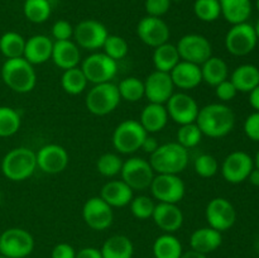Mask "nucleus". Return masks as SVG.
I'll list each match as a JSON object with an SVG mask.
<instances>
[{
  "label": "nucleus",
  "mask_w": 259,
  "mask_h": 258,
  "mask_svg": "<svg viewBox=\"0 0 259 258\" xmlns=\"http://www.w3.org/2000/svg\"><path fill=\"white\" fill-rule=\"evenodd\" d=\"M254 29H255V33H257V38H258V40H259V19H258L257 24H255Z\"/></svg>",
  "instance_id": "13d9d810"
},
{
  "label": "nucleus",
  "mask_w": 259,
  "mask_h": 258,
  "mask_svg": "<svg viewBox=\"0 0 259 258\" xmlns=\"http://www.w3.org/2000/svg\"><path fill=\"white\" fill-rule=\"evenodd\" d=\"M51 258H76V250L68 243H58L53 247Z\"/></svg>",
  "instance_id": "8fccbe9b"
},
{
  "label": "nucleus",
  "mask_w": 259,
  "mask_h": 258,
  "mask_svg": "<svg viewBox=\"0 0 259 258\" xmlns=\"http://www.w3.org/2000/svg\"><path fill=\"white\" fill-rule=\"evenodd\" d=\"M194 168L199 176L204 177V179H209V177L215 176L219 171V163L218 159L211 154H200L196 157L194 162Z\"/></svg>",
  "instance_id": "c03bdc74"
},
{
  "label": "nucleus",
  "mask_w": 259,
  "mask_h": 258,
  "mask_svg": "<svg viewBox=\"0 0 259 258\" xmlns=\"http://www.w3.org/2000/svg\"><path fill=\"white\" fill-rule=\"evenodd\" d=\"M249 104L255 111H259V85L249 93Z\"/></svg>",
  "instance_id": "864d4df0"
},
{
  "label": "nucleus",
  "mask_w": 259,
  "mask_h": 258,
  "mask_svg": "<svg viewBox=\"0 0 259 258\" xmlns=\"http://www.w3.org/2000/svg\"><path fill=\"white\" fill-rule=\"evenodd\" d=\"M100 197L111 207H123L131 204L133 190L123 180H113L101 187Z\"/></svg>",
  "instance_id": "393cba45"
},
{
  "label": "nucleus",
  "mask_w": 259,
  "mask_h": 258,
  "mask_svg": "<svg viewBox=\"0 0 259 258\" xmlns=\"http://www.w3.org/2000/svg\"><path fill=\"white\" fill-rule=\"evenodd\" d=\"M37 167L45 174L57 175L65 171L68 164V153L60 144H46L38 149Z\"/></svg>",
  "instance_id": "6ab92c4d"
},
{
  "label": "nucleus",
  "mask_w": 259,
  "mask_h": 258,
  "mask_svg": "<svg viewBox=\"0 0 259 258\" xmlns=\"http://www.w3.org/2000/svg\"><path fill=\"white\" fill-rule=\"evenodd\" d=\"M255 4H257V9H258V12H259V0H257V3H255Z\"/></svg>",
  "instance_id": "bf43d9fd"
},
{
  "label": "nucleus",
  "mask_w": 259,
  "mask_h": 258,
  "mask_svg": "<svg viewBox=\"0 0 259 258\" xmlns=\"http://www.w3.org/2000/svg\"><path fill=\"white\" fill-rule=\"evenodd\" d=\"M37 168L35 152L27 147H18L4 156L2 172L10 181H24L32 176Z\"/></svg>",
  "instance_id": "20e7f679"
},
{
  "label": "nucleus",
  "mask_w": 259,
  "mask_h": 258,
  "mask_svg": "<svg viewBox=\"0 0 259 258\" xmlns=\"http://www.w3.org/2000/svg\"><path fill=\"white\" fill-rule=\"evenodd\" d=\"M205 217L209 227L220 233L229 230L237 222L235 207L224 197H215L210 200L205 209Z\"/></svg>",
  "instance_id": "4468645a"
},
{
  "label": "nucleus",
  "mask_w": 259,
  "mask_h": 258,
  "mask_svg": "<svg viewBox=\"0 0 259 258\" xmlns=\"http://www.w3.org/2000/svg\"><path fill=\"white\" fill-rule=\"evenodd\" d=\"M184 253L179 238L171 233L159 235L153 243L154 258H180Z\"/></svg>",
  "instance_id": "473e14b6"
},
{
  "label": "nucleus",
  "mask_w": 259,
  "mask_h": 258,
  "mask_svg": "<svg viewBox=\"0 0 259 258\" xmlns=\"http://www.w3.org/2000/svg\"><path fill=\"white\" fill-rule=\"evenodd\" d=\"M181 61L177 47L172 43H164L154 48L153 65L157 71L162 72H171L175 66Z\"/></svg>",
  "instance_id": "2f4dec72"
},
{
  "label": "nucleus",
  "mask_w": 259,
  "mask_h": 258,
  "mask_svg": "<svg viewBox=\"0 0 259 258\" xmlns=\"http://www.w3.org/2000/svg\"><path fill=\"white\" fill-rule=\"evenodd\" d=\"M238 91L230 80H225L215 86V95L222 101H230L237 96Z\"/></svg>",
  "instance_id": "09e8293b"
},
{
  "label": "nucleus",
  "mask_w": 259,
  "mask_h": 258,
  "mask_svg": "<svg viewBox=\"0 0 259 258\" xmlns=\"http://www.w3.org/2000/svg\"><path fill=\"white\" fill-rule=\"evenodd\" d=\"M201 139L202 133L196 123L184 124L177 131V143L181 144L186 149L196 147L201 142Z\"/></svg>",
  "instance_id": "ea45409f"
},
{
  "label": "nucleus",
  "mask_w": 259,
  "mask_h": 258,
  "mask_svg": "<svg viewBox=\"0 0 259 258\" xmlns=\"http://www.w3.org/2000/svg\"><path fill=\"white\" fill-rule=\"evenodd\" d=\"M254 168V161L243 151L232 152L225 157L222 164V175L230 184H240L245 181Z\"/></svg>",
  "instance_id": "f3484780"
},
{
  "label": "nucleus",
  "mask_w": 259,
  "mask_h": 258,
  "mask_svg": "<svg viewBox=\"0 0 259 258\" xmlns=\"http://www.w3.org/2000/svg\"><path fill=\"white\" fill-rule=\"evenodd\" d=\"M25 39L17 32H7L0 37V52L7 60L23 57Z\"/></svg>",
  "instance_id": "f704fd0d"
},
{
  "label": "nucleus",
  "mask_w": 259,
  "mask_h": 258,
  "mask_svg": "<svg viewBox=\"0 0 259 258\" xmlns=\"http://www.w3.org/2000/svg\"><path fill=\"white\" fill-rule=\"evenodd\" d=\"M258 43L254 27L249 23L234 24L225 35V48L233 56H247L253 52Z\"/></svg>",
  "instance_id": "6e6552de"
},
{
  "label": "nucleus",
  "mask_w": 259,
  "mask_h": 258,
  "mask_svg": "<svg viewBox=\"0 0 259 258\" xmlns=\"http://www.w3.org/2000/svg\"><path fill=\"white\" fill-rule=\"evenodd\" d=\"M230 81L235 86L238 93L249 94L259 85V68L252 63L240 65L233 71Z\"/></svg>",
  "instance_id": "cd10ccee"
},
{
  "label": "nucleus",
  "mask_w": 259,
  "mask_h": 258,
  "mask_svg": "<svg viewBox=\"0 0 259 258\" xmlns=\"http://www.w3.org/2000/svg\"><path fill=\"white\" fill-rule=\"evenodd\" d=\"M168 118V113L163 104L149 103L142 110L139 123L148 134L157 133L166 126Z\"/></svg>",
  "instance_id": "bb28decb"
},
{
  "label": "nucleus",
  "mask_w": 259,
  "mask_h": 258,
  "mask_svg": "<svg viewBox=\"0 0 259 258\" xmlns=\"http://www.w3.org/2000/svg\"><path fill=\"white\" fill-rule=\"evenodd\" d=\"M34 239L28 230L9 228L0 234V254L8 258H25L33 252Z\"/></svg>",
  "instance_id": "0eeeda50"
},
{
  "label": "nucleus",
  "mask_w": 259,
  "mask_h": 258,
  "mask_svg": "<svg viewBox=\"0 0 259 258\" xmlns=\"http://www.w3.org/2000/svg\"><path fill=\"white\" fill-rule=\"evenodd\" d=\"M152 219L159 229L171 234L177 232L184 224L182 210L177 206V204H168V202H158L154 206Z\"/></svg>",
  "instance_id": "412c9836"
},
{
  "label": "nucleus",
  "mask_w": 259,
  "mask_h": 258,
  "mask_svg": "<svg viewBox=\"0 0 259 258\" xmlns=\"http://www.w3.org/2000/svg\"><path fill=\"white\" fill-rule=\"evenodd\" d=\"M158 147H159V143L158 141H157V138H154V137L152 136H147L146 139L143 141V144H142L141 148L143 149L146 153L152 154L157 148H158Z\"/></svg>",
  "instance_id": "603ef678"
},
{
  "label": "nucleus",
  "mask_w": 259,
  "mask_h": 258,
  "mask_svg": "<svg viewBox=\"0 0 259 258\" xmlns=\"http://www.w3.org/2000/svg\"><path fill=\"white\" fill-rule=\"evenodd\" d=\"M195 123L200 128L202 136L210 138H222L234 129L235 114L225 104H207L199 110V115Z\"/></svg>",
  "instance_id": "f257e3e1"
},
{
  "label": "nucleus",
  "mask_w": 259,
  "mask_h": 258,
  "mask_svg": "<svg viewBox=\"0 0 259 258\" xmlns=\"http://www.w3.org/2000/svg\"><path fill=\"white\" fill-rule=\"evenodd\" d=\"M253 161H254V166H255V168H258V169H259V149H258L257 154H255V158L253 159Z\"/></svg>",
  "instance_id": "4d7b16f0"
},
{
  "label": "nucleus",
  "mask_w": 259,
  "mask_h": 258,
  "mask_svg": "<svg viewBox=\"0 0 259 258\" xmlns=\"http://www.w3.org/2000/svg\"><path fill=\"white\" fill-rule=\"evenodd\" d=\"M171 0H146L144 8H146L147 14L151 17L161 18L166 14L171 8Z\"/></svg>",
  "instance_id": "a18cd8bd"
},
{
  "label": "nucleus",
  "mask_w": 259,
  "mask_h": 258,
  "mask_svg": "<svg viewBox=\"0 0 259 258\" xmlns=\"http://www.w3.org/2000/svg\"><path fill=\"white\" fill-rule=\"evenodd\" d=\"M20 115L10 106H0V137H12L19 131Z\"/></svg>",
  "instance_id": "4c0bfd02"
},
{
  "label": "nucleus",
  "mask_w": 259,
  "mask_h": 258,
  "mask_svg": "<svg viewBox=\"0 0 259 258\" xmlns=\"http://www.w3.org/2000/svg\"><path fill=\"white\" fill-rule=\"evenodd\" d=\"M180 58L182 61L201 66L212 56L211 43L204 35L191 33L180 38L176 45Z\"/></svg>",
  "instance_id": "f8f14e48"
},
{
  "label": "nucleus",
  "mask_w": 259,
  "mask_h": 258,
  "mask_svg": "<svg viewBox=\"0 0 259 258\" xmlns=\"http://www.w3.org/2000/svg\"><path fill=\"white\" fill-rule=\"evenodd\" d=\"M152 195L159 202L179 204L185 196V182L179 175L158 174L153 177L151 186Z\"/></svg>",
  "instance_id": "9d476101"
},
{
  "label": "nucleus",
  "mask_w": 259,
  "mask_h": 258,
  "mask_svg": "<svg viewBox=\"0 0 259 258\" xmlns=\"http://www.w3.org/2000/svg\"><path fill=\"white\" fill-rule=\"evenodd\" d=\"M120 175L121 180L132 190H146L153 181L154 171L149 161L141 157H132L123 162Z\"/></svg>",
  "instance_id": "9b49d317"
},
{
  "label": "nucleus",
  "mask_w": 259,
  "mask_h": 258,
  "mask_svg": "<svg viewBox=\"0 0 259 258\" xmlns=\"http://www.w3.org/2000/svg\"><path fill=\"white\" fill-rule=\"evenodd\" d=\"M175 85L168 72L154 71L144 81V96L149 103L164 104L174 95Z\"/></svg>",
  "instance_id": "aec40b11"
},
{
  "label": "nucleus",
  "mask_w": 259,
  "mask_h": 258,
  "mask_svg": "<svg viewBox=\"0 0 259 258\" xmlns=\"http://www.w3.org/2000/svg\"><path fill=\"white\" fill-rule=\"evenodd\" d=\"M104 53L109 57L113 58L114 61H120L128 55L129 46L126 40L120 35L109 34L103 46Z\"/></svg>",
  "instance_id": "79ce46f5"
},
{
  "label": "nucleus",
  "mask_w": 259,
  "mask_h": 258,
  "mask_svg": "<svg viewBox=\"0 0 259 258\" xmlns=\"http://www.w3.org/2000/svg\"><path fill=\"white\" fill-rule=\"evenodd\" d=\"M167 113L175 123L184 125V124L195 123L199 115V105L192 96L186 93L174 94L167 101Z\"/></svg>",
  "instance_id": "dca6fc26"
},
{
  "label": "nucleus",
  "mask_w": 259,
  "mask_h": 258,
  "mask_svg": "<svg viewBox=\"0 0 259 258\" xmlns=\"http://www.w3.org/2000/svg\"><path fill=\"white\" fill-rule=\"evenodd\" d=\"M244 133L249 139L259 142V111L247 116L244 121Z\"/></svg>",
  "instance_id": "de8ad7c7"
},
{
  "label": "nucleus",
  "mask_w": 259,
  "mask_h": 258,
  "mask_svg": "<svg viewBox=\"0 0 259 258\" xmlns=\"http://www.w3.org/2000/svg\"><path fill=\"white\" fill-rule=\"evenodd\" d=\"M0 258H8V257H5V255H3V254H0Z\"/></svg>",
  "instance_id": "680f3d73"
},
{
  "label": "nucleus",
  "mask_w": 259,
  "mask_h": 258,
  "mask_svg": "<svg viewBox=\"0 0 259 258\" xmlns=\"http://www.w3.org/2000/svg\"><path fill=\"white\" fill-rule=\"evenodd\" d=\"M172 82L175 86L182 89V90H191L197 88L202 82L201 68L199 65L187 62V61H180L174 70L169 72Z\"/></svg>",
  "instance_id": "4be33fe9"
},
{
  "label": "nucleus",
  "mask_w": 259,
  "mask_h": 258,
  "mask_svg": "<svg viewBox=\"0 0 259 258\" xmlns=\"http://www.w3.org/2000/svg\"><path fill=\"white\" fill-rule=\"evenodd\" d=\"M120 100L118 86L110 81L94 85L86 95L85 104L91 114L104 116L113 113L118 108Z\"/></svg>",
  "instance_id": "39448f33"
},
{
  "label": "nucleus",
  "mask_w": 259,
  "mask_h": 258,
  "mask_svg": "<svg viewBox=\"0 0 259 258\" xmlns=\"http://www.w3.org/2000/svg\"><path fill=\"white\" fill-rule=\"evenodd\" d=\"M201 76L202 81L210 86L219 85L223 81L228 80L229 75V68H228L227 62L219 57H210L209 60L205 61L201 66Z\"/></svg>",
  "instance_id": "7c9ffc66"
},
{
  "label": "nucleus",
  "mask_w": 259,
  "mask_h": 258,
  "mask_svg": "<svg viewBox=\"0 0 259 258\" xmlns=\"http://www.w3.org/2000/svg\"><path fill=\"white\" fill-rule=\"evenodd\" d=\"M100 252L103 258H132L134 245L126 235L115 234L104 242Z\"/></svg>",
  "instance_id": "c756f323"
},
{
  "label": "nucleus",
  "mask_w": 259,
  "mask_h": 258,
  "mask_svg": "<svg viewBox=\"0 0 259 258\" xmlns=\"http://www.w3.org/2000/svg\"><path fill=\"white\" fill-rule=\"evenodd\" d=\"M180 258H207L206 255L202 254V253L196 252V250H187V252L182 253V255Z\"/></svg>",
  "instance_id": "6e6d98bb"
},
{
  "label": "nucleus",
  "mask_w": 259,
  "mask_h": 258,
  "mask_svg": "<svg viewBox=\"0 0 259 258\" xmlns=\"http://www.w3.org/2000/svg\"><path fill=\"white\" fill-rule=\"evenodd\" d=\"M189 149L184 148L177 142L159 144L151 154L149 163L157 174L179 175L189 164Z\"/></svg>",
  "instance_id": "f03ea898"
},
{
  "label": "nucleus",
  "mask_w": 259,
  "mask_h": 258,
  "mask_svg": "<svg viewBox=\"0 0 259 258\" xmlns=\"http://www.w3.org/2000/svg\"><path fill=\"white\" fill-rule=\"evenodd\" d=\"M51 60L55 62V65L58 68H62L63 71L77 67L81 61L78 46L71 39L56 40V42H53Z\"/></svg>",
  "instance_id": "5701e85b"
},
{
  "label": "nucleus",
  "mask_w": 259,
  "mask_h": 258,
  "mask_svg": "<svg viewBox=\"0 0 259 258\" xmlns=\"http://www.w3.org/2000/svg\"><path fill=\"white\" fill-rule=\"evenodd\" d=\"M222 233L212 229L211 227L196 229L190 237V247H191V249L202 253L205 255L217 250L222 245Z\"/></svg>",
  "instance_id": "a878e982"
},
{
  "label": "nucleus",
  "mask_w": 259,
  "mask_h": 258,
  "mask_svg": "<svg viewBox=\"0 0 259 258\" xmlns=\"http://www.w3.org/2000/svg\"><path fill=\"white\" fill-rule=\"evenodd\" d=\"M118 90L120 99L129 103H136L144 96V82L139 78L131 76L120 81Z\"/></svg>",
  "instance_id": "e433bc0d"
},
{
  "label": "nucleus",
  "mask_w": 259,
  "mask_h": 258,
  "mask_svg": "<svg viewBox=\"0 0 259 258\" xmlns=\"http://www.w3.org/2000/svg\"><path fill=\"white\" fill-rule=\"evenodd\" d=\"M171 2H182V0H171Z\"/></svg>",
  "instance_id": "e2e57ef3"
},
{
  "label": "nucleus",
  "mask_w": 259,
  "mask_h": 258,
  "mask_svg": "<svg viewBox=\"0 0 259 258\" xmlns=\"http://www.w3.org/2000/svg\"><path fill=\"white\" fill-rule=\"evenodd\" d=\"M82 218L89 228L93 230H105L113 224V207L104 201L100 196L90 197L83 204Z\"/></svg>",
  "instance_id": "2eb2a0df"
},
{
  "label": "nucleus",
  "mask_w": 259,
  "mask_h": 258,
  "mask_svg": "<svg viewBox=\"0 0 259 258\" xmlns=\"http://www.w3.org/2000/svg\"><path fill=\"white\" fill-rule=\"evenodd\" d=\"M73 35V27L67 20H57L52 25V37L56 40H68Z\"/></svg>",
  "instance_id": "49530a36"
},
{
  "label": "nucleus",
  "mask_w": 259,
  "mask_h": 258,
  "mask_svg": "<svg viewBox=\"0 0 259 258\" xmlns=\"http://www.w3.org/2000/svg\"><path fill=\"white\" fill-rule=\"evenodd\" d=\"M247 180H249V182L253 185V186H259V169L254 167V168L252 169V172L249 174V176H248Z\"/></svg>",
  "instance_id": "5fc2aeb1"
},
{
  "label": "nucleus",
  "mask_w": 259,
  "mask_h": 258,
  "mask_svg": "<svg viewBox=\"0 0 259 258\" xmlns=\"http://www.w3.org/2000/svg\"><path fill=\"white\" fill-rule=\"evenodd\" d=\"M148 136L139 120L128 119L119 124L113 133V146L119 153L131 154L141 149Z\"/></svg>",
  "instance_id": "423d86ee"
},
{
  "label": "nucleus",
  "mask_w": 259,
  "mask_h": 258,
  "mask_svg": "<svg viewBox=\"0 0 259 258\" xmlns=\"http://www.w3.org/2000/svg\"><path fill=\"white\" fill-rule=\"evenodd\" d=\"M76 258H103V254L98 248L86 247L76 252Z\"/></svg>",
  "instance_id": "3c124183"
},
{
  "label": "nucleus",
  "mask_w": 259,
  "mask_h": 258,
  "mask_svg": "<svg viewBox=\"0 0 259 258\" xmlns=\"http://www.w3.org/2000/svg\"><path fill=\"white\" fill-rule=\"evenodd\" d=\"M123 161L115 153H104L99 157L96 162V168L99 174L105 177H114L120 174Z\"/></svg>",
  "instance_id": "a19ab883"
},
{
  "label": "nucleus",
  "mask_w": 259,
  "mask_h": 258,
  "mask_svg": "<svg viewBox=\"0 0 259 258\" xmlns=\"http://www.w3.org/2000/svg\"><path fill=\"white\" fill-rule=\"evenodd\" d=\"M109 33L105 25L95 19H86L73 28V38L78 47L95 51L103 48Z\"/></svg>",
  "instance_id": "ddd939ff"
},
{
  "label": "nucleus",
  "mask_w": 259,
  "mask_h": 258,
  "mask_svg": "<svg viewBox=\"0 0 259 258\" xmlns=\"http://www.w3.org/2000/svg\"><path fill=\"white\" fill-rule=\"evenodd\" d=\"M81 70L83 71L89 82L96 85V83L110 82L115 77L118 65L116 61L104 52H96L82 61Z\"/></svg>",
  "instance_id": "1a4fd4ad"
},
{
  "label": "nucleus",
  "mask_w": 259,
  "mask_h": 258,
  "mask_svg": "<svg viewBox=\"0 0 259 258\" xmlns=\"http://www.w3.org/2000/svg\"><path fill=\"white\" fill-rule=\"evenodd\" d=\"M137 34L144 45L157 48L158 46L168 42L171 32L167 23L162 18L147 15L139 20L137 25Z\"/></svg>",
  "instance_id": "a211bd4d"
},
{
  "label": "nucleus",
  "mask_w": 259,
  "mask_h": 258,
  "mask_svg": "<svg viewBox=\"0 0 259 258\" xmlns=\"http://www.w3.org/2000/svg\"><path fill=\"white\" fill-rule=\"evenodd\" d=\"M222 15L230 24L245 23L252 14L250 0H219Z\"/></svg>",
  "instance_id": "c85d7f7f"
},
{
  "label": "nucleus",
  "mask_w": 259,
  "mask_h": 258,
  "mask_svg": "<svg viewBox=\"0 0 259 258\" xmlns=\"http://www.w3.org/2000/svg\"><path fill=\"white\" fill-rule=\"evenodd\" d=\"M53 42L43 34L33 35L25 40L23 57L32 65H42L52 56Z\"/></svg>",
  "instance_id": "b1692460"
},
{
  "label": "nucleus",
  "mask_w": 259,
  "mask_h": 258,
  "mask_svg": "<svg viewBox=\"0 0 259 258\" xmlns=\"http://www.w3.org/2000/svg\"><path fill=\"white\" fill-rule=\"evenodd\" d=\"M88 78L85 73L81 70V67H73L65 70L61 77V86L65 90V93L70 95H78L83 93V90L88 86Z\"/></svg>",
  "instance_id": "72a5a7b5"
},
{
  "label": "nucleus",
  "mask_w": 259,
  "mask_h": 258,
  "mask_svg": "<svg viewBox=\"0 0 259 258\" xmlns=\"http://www.w3.org/2000/svg\"><path fill=\"white\" fill-rule=\"evenodd\" d=\"M25 18L32 23H45L51 17L52 8L48 0H25L23 5Z\"/></svg>",
  "instance_id": "c9c22d12"
},
{
  "label": "nucleus",
  "mask_w": 259,
  "mask_h": 258,
  "mask_svg": "<svg viewBox=\"0 0 259 258\" xmlns=\"http://www.w3.org/2000/svg\"><path fill=\"white\" fill-rule=\"evenodd\" d=\"M0 205H2V192H0Z\"/></svg>",
  "instance_id": "052dcab7"
},
{
  "label": "nucleus",
  "mask_w": 259,
  "mask_h": 258,
  "mask_svg": "<svg viewBox=\"0 0 259 258\" xmlns=\"http://www.w3.org/2000/svg\"><path fill=\"white\" fill-rule=\"evenodd\" d=\"M194 13L202 22H214L222 15L219 0H196Z\"/></svg>",
  "instance_id": "58836bf2"
},
{
  "label": "nucleus",
  "mask_w": 259,
  "mask_h": 258,
  "mask_svg": "<svg viewBox=\"0 0 259 258\" xmlns=\"http://www.w3.org/2000/svg\"><path fill=\"white\" fill-rule=\"evenodd\" d=\"M2 78L8 88L19 94L29 93L37 83V75L33 65L24 57L5 61L2 67Z\"/></svg>",
  "instance_id": "7ed1b4c3"
},
{
  "label": "nucleus",
  "mask_w": 259,
  "mask_h": 258,
  "mask_svg": "<svg viewBox=\"0 0 259 258\" xmlns=\"http://www.w3.org/2000/svg\"><path fill=\"white\" fill-rule=\"evenodd\" d=\"M131 211L137 219L146 220L152 218L154 211V206L156 204L151 197L146 196V195H141V196L133 197L131 201Z\"/></svg>",
  "instance_id": "37998d69"
}]
</instances>
